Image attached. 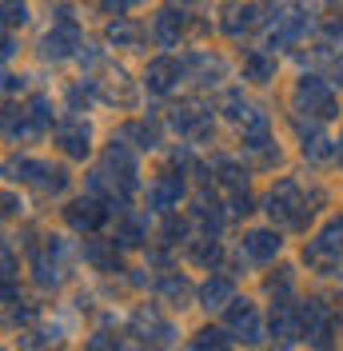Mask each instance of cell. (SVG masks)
<instances>
[{"label":"cell","mask_w":343,"mask_h":351,"mask_svg":"<svg viewBox=\"0 0 343 351\" xmlns=\"http://www.w3.org/2000/svg\"><path fill=\"white\" fill-rule=\"evenodd\" d=\"M8 172H12V180H21V184H32V188H40V192H52V196H60V192L68 188V172H64V168H52L48 160L16 156Z\"/></svg>","instance_id":"3957f363"},{"label":"cell","mask_w":343,"mask_h":351,"mask_svg":"<svg viewBox=\"0 0 343 351\" xmlns=\"http://www.w3.org/2000/svg\"><path fill=\"white\" fill-rule=\"evenodd\" d=\"M28 112H32V120L40 124V132H48L52 128V120H56V112H52V100H48V96H32V100H28Z\"/></svg>","instance_id":"4dcf8cb0"},{"label":"cell","mask_w":343,"mask_h":351,"mask_svg":"<svg viewBox=\"0 0 343 351\" xmlns=\"http://www.w3.org/2000/svg\"><path fill=\"white\" fill-rule=\"evenodd\" d=\"M188 12H192L188 0H168V4L156 12L152 32H156V40L164 44V48H172V44L180 40V32H184V24H188Z\"/></svg>","instance_id":"5b68a950"},{"label":"cell","mask_w":343,"mask_h":351,"mask_svg":"<svg viewBox=\"0 0 343 351\" xmlns=\"http://www.w3.org/2000/svg\"><path fill=\"white\" fill-rule=\"evenodd\" d=\"M340 76H343V56H340Z\"/></svg>","instance_id":"b9f144b4"},{"label":"cell","mask_w":343,"mask_h":351,"mask_svg":"<svg viewBox=\"0 0 343 351\" xmlns=\"http://www.w3.org/2000/svg\"><path fill=\"white\" fill-rule=\"evenodd\" d=\"M192 260L200 263V267H215V263L224 260V247L215 243V236H204V240L192 247Z\"/></svg>","instance_id":"f1b7e54d"},{"label":"cell","mask_w":343,"mask_h":351,"mask_svg":"<svg viewBox=\"0 0 343 351\" xmlns=\"http://www.w3.org/2000/svg\"><path fill=\"white\" fill-rule=\"evenodd\" d=\"M327 32H331V36H343V21H331L327 24Z\"/></svg>","instance_id":"60d3db41"},{"label":"cell","mask_w":343,"mask_h":351,"mask_svg":"<svg viewBox=\"0 0 343 351\" xmlns=\"http://www.w3.org/2000/svg\"><path fill=\"white\" fill-rule=\"evenodd\" d=\"M16 267H21V263H16V252L0 240V284H4V280H12V276H16Z\"/></svg>","instance_id":"e575fe53"},{"label":"cell","mask_w":343,"mask_h":351,"mask_svg":"<svg viewBox=\"0 0 343 351\" xmlns=\"http://www.w3.org/2000/svg\"><path fill=\"white\" fill-rule=\"evenodd\" d=\"M28 21V8H24L21 0H8V4H0V24L4 28H16V24Z\"/></svg>","instance_id":"836d02e7"},{"label":"cell","mask_w":343,"mask_h":351,"mask_svg":"<svg viewBox=\"0 0 343 351\" xmlns=\"http://www.w3.org/2000/svg\"><path fill=\"white\" fill-rule=\"evenodd\" d=\"M279 252H283V240H279V232H272V228H256V232L244 236V256L252 263H272Z\"/></svg>","instance_id":"8fae6325"},{"label":"cell","mask_w":343,"mask_h":351,"mask_svg":"<svg viewBox=\"0 0 343 351\" xmlns=\"http://www.w3.org/2000/svg\"><path fill=\"white\" fill-rule=\"evenodd\" d=\"M196 219H200L204 236H220V228H224V212H220V204L208 199V196H200V204H196Z\"/></svg>","instance_id":"d4e9b609"},{"label":"cell","mask_w":343,"mask_h":351,"mask_svg":"<svg viewBox=\"0 0 343 351\" xmlns=\"http://www.w3.org/2000/svg\"><path fill=\"white\" fill-rule=\"evenodd\" d=\"M300 208H307V204H303V192L296 180H279L276 188L268 192V199H263V212L272 219H279V223H292V228H303L311 219V212L303 216Z\"/></svg>","instance_id":"7a4b0ae2"},{"label":"cell","mask_w":343,"mask_h":351,"mask_svg":"<svg viewBox=\"0 0 343 351\" xmlns=\"http://www.w3.org/2000/svg\"><path fill=\"white\" fill-rule=\"evenodd\" d=\"M192 348H232V339H228V331H220V328H204V331H196Z\"/></svg>","instance_id":"d6a6232c"},{"label":"cell","mask_w":343,"mask_h":351,"mask_svg":"<svg viewBox=\"0 0 343 351\" xmlns=\"http://www.w3.org/2000/svg\"><path fill=\"white\" fill-rule=\"evenodd\" d=\"M16 208H21V199H16V196H0V219L16 216Z\"/></svg>","instance_id":"ab89813d"},{"label":"cell","mask_w":343,"mask_h":351,"mask_svg":"<svg viewBox=\"0 0 343 351\" xmlns=\"http://www.w3.org/2000/svg\"><path fill=\"white\" fill-rule=\"evenodd\" d=\"M124 140H140V144H136V148H156V144H160V132H156V124H144V120H140V124H128V128H124Z\"/></svg>","instance_id":"f546056e"},{"label":"cell","mask_w":343,"mask_h":351,"mask_svg":"<svg viewBox=\"0 0 343 351\" xmlns=\"http://www.w3.org/2000/svg\"><path fill=\"white\" fill-rule=\"evenodd\" d=\"M100 4H104V12H112V16H128L132 8H140L148 0H100Z\"/></svg>","instance_id":"8d00e7d4"},{"label":"cell","mask_w":343,"mask_h":351,"mask_svg":"<svg viewBox=\"0 0 343 351\" xmlns=\"http://www.w3.org/2000/svg\"><path fill=\"white\" fill-rule=\"evenodd\" d=\"M148 240V216H124L120 232H116V243L120 247H140Z\"/></svg>","instance_id":"cb8c5ba5"},{"label":"cell","mask_w":343,"mask_h":351,"mask_svg":"<svg viewBox=\"0 0 343 351\" xmlns=\"http://www.w3.org/2000/svg\"><path fill=\"white\" fill-rule=\"evenodd\" d=\"M52 243L44 247V252H32V276H36V284L40 287H56L60 284V263L52 260Z\"/></svg>","instance_id":"ffe728a7"},{"label":"cell","mask_w":343,"mask_h":351,"mask_svg":"<svg viewBox=\"0 0 343 351\" xmlns=\"http://www.w3.org/2000/svg\"><path fill=\"white\" fill-rule=\"evenodd\" d=\"M88 263H96V267H100V271H116V267H120V260H116V240L112 243H88Z\"/></svg>","instance_id":"4316f807"},{"label":"cell","mask_w":343,"mask_h":351,"mask_svg":"<svg viewBox=\"0 0 343 351\" xmlns=\"http://www.w3.org/2000/svg\"><path fill=\"white\" fill-rule=\"evenodd\" d=\"M56 144L64 148V156H72V160H84V156L92 152V124H88L84 116H72V120H64V124L56 128Z\"/></svg>","instance_id":"52a82bcc"},{"label":"cell","mask_w":343,"mask_h":351,"mask_svg":"<svg viewBox=\"0 0 343 351\" xmlns=\"http://www.w3.org/2000/svg\"><path fill=\"white\" fill-rule=\"evenodd\" d=\"M192 68H196V80L200 84H220V76H224V60L220 56H208V52H196Z\"/></svg>","instance_id":"484cf974"},{"label":"cell","mask_w":343,"mask_h":351,"mask_svg":"<svg viewBox=\"0 0 343 351\" xmlns=\"http://www.w3.org/2000/svg\"><path fill=\"white\" fill-rule=\"evenodd\" d=\"M232 300H236V284L228 276H212L208 284L200 287V307H208V311H228Z\"/></svg>","instance_id":"ac0fdd59"},{"label":"cell","mask_w":343,"mask_h":351,"mask_svg":"<svg viewBox=\"0 0 343 351\" xmlns=\"http://www.w3.org/2000/svg\"><path fill=\"white\" fill-rule=\"evenodd\" d=\"M108 212H112V208H104L100 199L84 196V199H72V204H68L64 219H68V228H76V232H96L108 219Z\"/></svg>","instance_id":"9c48e42d"},{"label":"cell","mask_w":343,"mask_h":351,"mask_svg":"<svg viewBox=\"0 0 343 351\" xmlns=\"http://www.w3.org/2000/svg\"><path fill=\"white\" fill-rule=\"evenodd\" d=\"M76 48H84L80 28H76L72 21H64V24H56L52 32H44L40 56H44V60H68V56H76Z\"/></svg>","instance_id":"8992f818"},{"label":"cell","mask_w":343,"mask_h":351,"mask_svg":"<svg viewBox=\"0 0 343 351\" xmlns=\"http://www.w3.org/2000/svg\"><path fill=\"white\" fill-rule=\"evenodd\" d=\"M296 112H307L316 120H335L340 116L335 88L327 84L323 76H303L300 84H296Z\"/></svg>","instance_id":"6da1fadb"},{"label":"cell","mask_w":343,"mask_h":351,"mask_svg":"<svg viewBox=\"0 0 343 351\" xmlns=\"http://www.w3.org/2000/svg\"><path fill=\"white\" fill-rule=\"evenodd\" d=\"M132 328L144 331V339H148V331H156V343H172V335H176V328H172V324H164V319H160L156 311H148V307H144V311H136Z\"/></svg>","instance_id":"44dd1931"},{"label":"cell","mask_w":343,"mask_h":351,"mask_svg":"<svg viewBox=\"0 0 343 351\" xmlns=\"http://www.w3.org/2000/svg\"><path fill=\"white\" fill-rule=\"evenodd\" d=\"M300 319H303V339L323 348L327 335H331V307L323 300H307V304H300Z\"/></svg>","instance_id":"ba28073f"},{"label":"cell","mask_w":343,"mask_h":351,"mask_svg":"<svg viewBox=\"0 0 343 351\" xmlns=\"http://www.w3.org/2000/svg\"><path fill=\"white\" fill-rule=\"evenodd\" d=\"M160 291H164V300H168L172 307H188V291H192V287L184 284V280H176V276H172V280H164V284H160Z\"/></svg>","instance_id":"1f68e13d"},{"label":"cell","mask_w":343,"mask_h":351,"mask_svg":"<svg viewBox=\"0 0 343 351\" xmlns=\"http://www.w3.org/2000/svg\"><path fill=\"white\" fill-rule=\"evenodd\" d=\"M184 176H160L156 184L148 188V204L156 208V212H172V208H180V199H184Z\"/></svg>","instance_id":"2e32d148"},{"label":"cell","mask_w":343,"mask_h":351,"mask_svg":"<svg viewBox=\"0 0 343 351\" xmlns=\"http://www.w3.org/2000/svg\"><path fill=\"white\" fill-rule=\"evenodd\" d=\"M184 236H188V223H184V219H176V216H172L168 223H164V240H168V243H180Z\"/></svg>","instance_id":"74e56055"},{"label":"cell","mask_w":343,"mask_h":351,"mask_svg":"<svg viewBox=\"0 0 343 351\" xmlns=\"http://www.w3.org/2000/svg\"><path fill=\"white\" fill-rule=\"evenodd\" d=\"M268 291L276 295V300H292V271H279L268 280Z\"/></svg>","instance_id":"d590c367"},{"label":"cell","mask_w":343,"mask_h":351,"mask_svg":"<svg viewBox=\"0 0 343 351\" xmlns=\"http://www.w3.org/2000/svg\"><path fill=\"white\" fill-rule=\"evenodd\" d=\"M228 328L236 331L244 343H259V311L248 300H232L228 304Z\"/></svg>","instance_id":"7c38bea8"},{"label":"cell","mask_w":343,"mask_h":351,"mask_svg":"<svg viewBox=\"0 0 343 351\" xmlns=\"http://www.w3.org/2000/svg\"><path fill=\"white\" fill-rule=\"evenodd\" d=\"M263 21H268V16H263L259 4H244V8H232V12L224 16V32H228V36H248V32H256Z\"/></svg>","instance_id":"d6986e66"},{"label":"cell","mask_w":343,"mask_h":351,"mask_svg":"<svg viewBox=\"0 0 343 351\" xmlns=\"http://www.w3.org/2000/svg\"><path fill=\"white\" fill-rule=\"evenodd\" d=\"M184 72H188V64H180L176 56H160V60H152V64L144 68V88L156 92V96H168V92L180 88Z\"/></svg>","instance_id":"277c9868"},{"label":"cell","mask_w":343,"mask_h":351,"mask_svg":"<svg viewBox=\"0 0 343 351\" xmlns=\"http://www.w3.org/2000/svg\"><path fill=\"white\" fill-rule=\"evenodd\" d=\"M140 36H144V32H140V24L128 21V16H116V21L108 24V40L116 44V48H136Z\"/></svg>","instance_id":"603a6c76"},{"label":"cell","mask_w":343,"mask_h":351,"mask_svg":"<svg viewBox=\"0 0 343 351\" xmlns=\"http://www.w3.org/2000/svg\"><path fill=\"white\" fill-rule=\"evenodd\" d=\"M296 132H300V140H303V156H307V160H331V156L340 152V144H335L331 136H323L311 120H307V124L296 120Z\"/></svg>","instance_id":"e0dca14e"},{"label":"cell","mask_w":343,"mask_h":351,"mask_svg":"<svg viewBox=\"0 0 343 351\" xmlns=\"http://www.w3.org/2000/svg\"><path fill=\"white\" fill-rule=\"evenodd\" d=\"M0 132L8 136V140H36V136H44L40 124L32 120V112L28 108H16V104H8V108L0 112Z\"/></svg>","instance_id":"4fadbf2b"},{"label":"cell","mask_w":343,"mask_h":351,"mask_svg":"<svg viewBox=\"0 0 343 351\" xmlns=\"http://www.w3.org/2000/svg\"><path fill=\"white\" fill-rule=\"evenodd\" d=\"M172 128L180 136H192V140H208L212 136V112H204L200 104H184V108L172 112Z\"/></svg>","instance_id":"30bf717a"},{"label":"cell","mask_w":343,"mask_h":351,"mask_svg":"<svg viewBox=\"0 0 343 351\" xmlns=\"http://www.w3.org/2000/svg\"><path fill=\"white\" fill-rule=\"evenodd\" d=\"M212 168L220 172V180H224V184H232V188H248V172L239 168L236 160H228V156H215Z\"/></svg>","instance_id":"83f0119b"},{"label":"cell","mask_w":343,"mask_h":351,"mask_svg":"<svg viewBox=\"0 0 343 351\" xmlns=\"http://www.w3.org/2000/svg\"><path fill=\"white\" fill-rule=\"evenodd\" d=\"M272 335H276L279 343H296V339H303L300 307H292L287 300H276V311H272Z\"/></svg>","instance_id":"9a60e30c"},{"label":"cell","mask_w":343,"mask_h":351,"mask_svg":"<svg viewBox=\"0 0 343 351\" xmlns=\"http://www.w3.org/2000/svg\"><path fill=\"white\" fill-rule=\"evenodd\" d=\"M343 256V216H335L316 240L307 243V260H340Z\"/></svg>","instance_id":"5bb4252c"},{"label":"cell","mask_w":343,"mask_h":351,"mask_svg":"<svg viewBox=\"0 0 343 351\" xmlns=\"http://www.w3.org/2000/svg\"><path fill=\"white\" fill-rule=\"evenodd\" d=\"M12 56H16V40L0 28V64H4V60H12Z\"/></svg>","instance_id":"f35d334b"},{"label":"cell","mask_w":343,"mask_h":351,"mask_svg":"<svg viewBox=\"0 0 343 351\" xmlns=\"http://www.w3.org/2000/svg\"><path fill=\"white\" fill-rule=\"evenodd\" d=\"M276 76V56H268V52H252L248 60H244V80H252V84H268Z\"/></svg>","instance_id":"7402d4cb"}]
</instances>
